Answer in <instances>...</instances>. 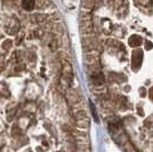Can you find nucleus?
<instances>
[{
  "instance_id": "obj_1",
  "label": "nucleus",
  "mask_w": 153,
  "mask_h": 152,
  "mask_svg": "<svg viewBox=\"0 0 153 152\" xmlns=\"http://www.w3.org/2000/svg\"><path fill=\"white\" fill-rule=\"evenodd\" d=\"M89 114L48 0H0V150H87Z\"/></svg>"
},
{
  "instance_id": "obj_2",
  "label": "nucleus",
  "mask_w": 153,
  "mask_h": 152,
  "mask_svg": "<svg viewBox=\"0 0 153 152\" xmlns=\"http://www.w3.org/2000/svg\"><path fill=\"white\" fill-rule=\"evenodd\" d=\"M86 71L96 105L125 150L153 152V0H82Z\"/></svg>"
}]
</instances>
